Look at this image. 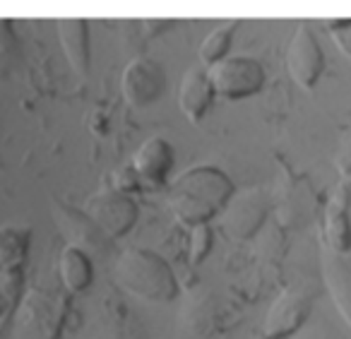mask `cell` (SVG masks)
I'll return each mask as SVG.
<instances>
[{
  "mask_svg": "<svg viewBox=\"0 0 351 339\" xmlns=\"http://www.w3.org/2000/svg\"><path fill=\"white\" fill-rule=\"evenodd\" d=\"M236 27H239V22H234V20L221 22L219 27H215V30L202 39L200 49H197V58L205 65V70L217 65L219 60L229 58V49L236 36Z\"/></svg>",
  "mask_w": 351,
  "mask_h": 339,
  "instance_id": "cell-16",
  "label": "cell"
},
{
  "mask_svg": "<svg viewBox=\"0 0 351 339\" xmlns=\"http://www.w3.org/2000/svg\"><path fill=\"white\" fill-rule=\"evenodd\" d=\"M116 279L128 294L149 303H171L181 294L173 267L149 248H128L116 260Z\"/></svg>",
  "mask_w": 351,
  "mask_h": 339,
  "instance_id": "cell-2",
  "label": "cell"
},
{
  "mask_svg": "<svg viewBox=\"0 0 351 339\" xmlns=\"http://www.w3.org/2000/svg\"><path fill=\"white\" fill-rule=\"evenodd\" d=\"M176 152L173 145L164 137H149L140 150L132 154L130 169L135 174L140 188H164L169 183V174L173 169Z\"/></svg>",
  "mask_w": 351,
  "mask_h": 339,
  "instance_id": "cell-10",
  "label": "cell"
},
{
  "mask_svg": "<svg viewBox=\"0 0 351 339\" xmlns=\"http://www.w3.org/2000/svg\"><path fill=\"white\" fill-rule=\"evenodd\" d=\"M32 231L27 226L0 229V323L15 310L25 284Z\"/></svg>",
  "mask_w": 351,
  "mask_h": 339,
  "instance_id": "cell-3",
  "label": "cell"
},
{
  "mask_svg": "<svg viewBox=\"0 0 351 339\" xmlns=\"http://www.w3.org/2000/svg\"><path fill=\"white\" fill-rule=\"evenodd\" d=\"M335 166H337V174H339V180L351 183V126L344 132V137H341L339 152L335 156Z\"/></svg>",
  "mask_w": 351,
  "mask_h": 339,
  "instance_id": "cell-20",
  "label": "cell"
},
{
  "mask_svg": "<svg viewBox=\"0 0 351 339\" xmlns=\"http://www.w3.org/2000/svg\"><path fill=\"white\" fill-rule=\"evenodd\" d=\"M236 193V185L226 171L212 164H197L183 171L166 193V204L183 226L210 224L224 212Z\"/></svg>",
  "mask_w": 351,
  "mask_h": 339,
  "instance_id": "cell-1",
  "label": "cell"
},
{
  "mask_svg": "<svg viewBox=\"0 0 351 339\" xmlns=\"http://www.w3.org/2000/svg\"><path fill=\"white\" fill-rule=\"evenodd\" d=\"M327 32H330V39L335 41V46L351 58V17H335V20H327Z\"/></svg>",
  "mask_w": 351,
  "mask_h": 339,
  "instance_id": "cell-19",
  "label": "cell"
},
{
  "mask_svg": "<svg viewBox=\"0 0 351 339\" xmlns=\"http://www.w3.org/2000/svg\"><path fill=\"white\" fill-rule=\"evenodd\" d=\"M263 219H265L263 204H258V200H243V202H239V209L226 219V231L234 238H239V241H243V238H250L258 231Z\"/></svg>",
  "mask_w": 351,
  "mask_h": 339,
  "instance_id": "cell-17",
  "label": "cell"
},
{
  "mask_svg": "<svg viewBox=\"0 0 351 339\" xmlns=\"http://www.w3.org/2000/svg\"><path fill=\"white\" fill-rule=\"evenodd\" d=\"M84 214L101 229L104 236L116 241V238L130 233V229L135 226L137 217H140V207H137L132 195L121 193L116 188H106L94 198H89Z\"/></svg>",
  "mask_w": 351,
  "mask_h": 339,
  "instance_id": "cell-5",
  "label": "cell"
},
{
  "mask_svg": "<svg viewBox=\"0 0 351 339\" xmlns=\"http://www.w3.org/2000/svg\"><path fill=\"white\" fill-rule=\"evenodd\" d=\"M207 75H210L217 97L229 99V102L255 97L267 80L263 63L258 58H250V56H229V58L207 68Z\"/></svg>",
  "mask_w": 351,
  "mask_h": 339,
  "instance_id": "cell-4",
  "label": "cell"
},
{
  "mask_svg": "<svg viewBox=\"0 0 351 339\" xmlns=\"http://www.w3.org/2000/svg\"><path fill=\"white\" fill-rule=\"evenodd\" d=\"M121 92L125 102L135 108H147L161 99L166 92L164 65L149 56H137L125 65L121 75Z\"/></svg>",
  "mask_w": 351,
  "mask_h": 339,
  "instance_id": "cell-8",
  "label": "cell"
},
{
  "mask_svg": "<svg viewBox=\"0 0 351 339\" xmlns=\"http://www.w3.org/2000/svg\"><path fill=\"white\" fill-rule=\"evenodd\" d=\"M215 97V87L205 68H191L183 75L181 89H178V106L191 123H200L207 116Z\"/></svg>",
  "mask_w": 351,
  "mask_h": 339,
  "instance_id": "cell-11",
  "label": "cell"
},
{
  "mask_svg": "<svg viewBox=\"0 0 351 339\" xmlns=\"http://www.w3.org/2000/svg\"><path fill=\"white\" fill-rule=\"evenodd\" d=\"M287 70L296 87L311 92L325 70V54L317 44L315 34L308 27H298L293 32L287 49Z\"/></svg>",
  "mask_w": 351,
  "mask_h": 339,
  "instance_id": "cell-9",
  "label": "cell"
},
{
  "mask_svg": "<svg viewBox=\"0 0 351 339\" xmlns=\"http://www.w3.org/2000/svg\"><path fill=\"white\" fill-rule=\"evenodd\" d=\"M58 272L60 279H63V286L70 294H82L94 281V265L89 253L77 246H70V243L60 250Z\"/></svg>",
  "mask_w": 351,
  "mask_h": 339,
  "instance_id": "cell-13",
  "label": "cell"
},
{
  "mask_svg": "<svg viewBox=\"0 0 351 339\" xmlns=\"http://www.w3.org/2000/svg\"><path fill=\"white\" fill-rule=\"evenodd\" d=\"M58 39L70 68L87 78L92 65V49H89V25L82 17H63L58 20Z\"/></svg>",
  "mask_w": 351,
  "mask_h": 339,
  "instance_id": "cell-12",
  "label": "cell"
},
{
  "mask_svg": "<svg viewBox=\"0 0 351 339\" xmlns=\"http://www.w3.org/2000/svg\"><path fill=\"white\" fill-rule=\"evenodd\" d=\"M53 212L58 217L60 229L70 236V246H77L82 250H87V248H99L104 238H106L101 233V229L84 212L65 207V204H53Z\"/></svg>",
  "mask_w": 351,
  "mask_h": 339,
  "instance_id": "cell-14",
  "label": "cell"
},
{
  "mask_svg": "<svg viewBox=\"0 0 351 339\" xmlns=\"http://www.w3.org/2000/svg\"><path fill=\"white\" fill-rule=\"evenodd\" d=\"M320 238L335 257H344L351 250V183L346 180H337L327 195Z\"/></svg>",
  "mask_w": 351,
  "mask_h": 339,
  "instance_id": "cell-7",
  "label": "cell"
},
{
  "mask_svg": "<svg viewBox=\"0 0 351 339\" xmlns=\"http://www.w3.org/2000/svg\"><path fill=\"white\" fill-rule=\"evenodd\" d=\"M10 49H12V32H10V22L0 20V68L5 65V60L10 58Z\"/></svg>",
  "mask_w": 351,
  "mask_h": 339,
  "instance_id": "cell-21",
  "label": "cell"
},
{
  "mask_svg": "<svg viewBox=\"0 0 351 339\" xmlns=\"http://www.w3.org/2000/svg\"><path fill=\"white\" fill-rule=\"evenodd\" d=\"M212 226L210 224H200V226L191 229V250H188V257H191L193 265H200L207 257V253L212 250Z\"/></svg>",
  "mask_w": 351,
  "mask_h": 339,
  "instance_id": "cell-18",
  "label": "cell"
},
{
  "mask_svg": "<svg viewBox=\"0 0 351 339\" xmlns=\"http://www.w3.org/2000/svg\"><path fill=\"white\" fill-rule=\"evenodd\" d=\"M322 270H325V281L332 291V301L351 327V267L341 257L330 255L322 262Z\"/></svg>",
  "mask_w": 351,
  "mask_h": 339,
  "instance_id": "cell-15",
  "label": "cell"
},
{
  "mask_svg": "<svg viewBox=\"0 0 351 339\" xmlns=\"http://www.w3.org/2000/svg\"><path fill=\"white\" fill-rule=\"evenodd\" d=\"M313 313V296L306 289H284L269 305L265 323L260 327V339H289L306 325Z\"/></svg>",
  "mask_w": 351,
  "mask_h": 339,
  "instance_id": "cell-6",
  "label": "cell"
}]
</instances>
